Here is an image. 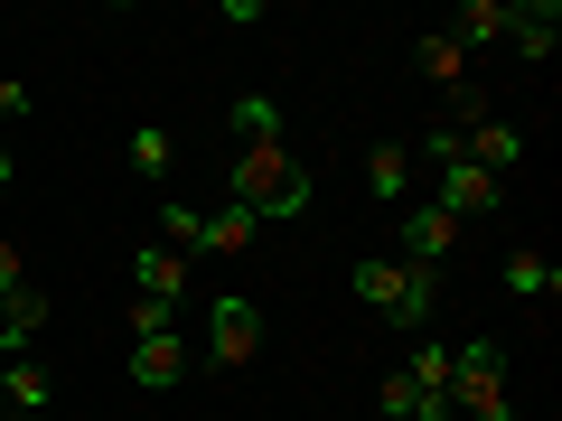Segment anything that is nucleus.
<instances>
[{
	"mask_svg": "<svg viewBox=\"0 0 562 421\" xmlns=\"http://www.w3.org/2000/svg\"><path fill=\"white\" fill-rule=\"evenodd\" d=\"M0 122H29V84L20 76H0Z\"/></svg>",
	"mask_w": 562,
	"mask_h": 421,
	"instance_id": "4be33fe9",
	"label": "nucleus"
},
{
	"mask_svg": "<svg viewBox=\"0 0 562 421\" xmlns=\"http://www.w3.org/2000/svg\"><path fill=\"white\" fill-rule=\"evenodd\" d=\"M497 197H506V179H487V169L450 160L441 179H431V197H422V206H441L450 225H469V216H487V206H497Z\"/></svg>",
	"mask_w": 562,
	"mask_h": 421,
	"instance_id": "39448f33",
	"label": "nucleus"
},
{
	"mask_svg": "<svg viewBox=\"0 0 562 421\" xmlns=\"http://www.w3.org/2000/svg\"><path fill=\"white\" fill-rule=\"evenodd\" d=\"M169 328H179V319H169L160 300H132V338H169Z\"/></svg>",
	"mask_w": 562,
	"mask_h": 421,
	"instance_id": "412c9836",
	"label": "nucleus"
},
{
	"mask_svg": "<svg viewBox=\"0 0 562 421\" xmlns=\"http://www.w3.org/2000/svg\"><path fill=\"white\" fill-rule=\"evenodd\" d=\"M10 179H20V160H10V140H0V187H10Z\"/></svg>",
	"mask_w": 562,
	"mask_h": 421,
	"instance_id": "b1692460",
	"label": "nucleus"
},
{
	"mask_svg": "<svg viewBox=\"0 0 562 421\" xmlns=\"http://www.w3.org/2000/svg\"><path fill=\"white\" fill-rule=\"evenodd\" d=\"M0 291H20V243L0 235Z\"/></svg>",
	"mask_w": 562,
	"mask_h": 421,
	"instance_id": "5701e85b",
	"label": "nucleus"
},
{
	"mask_svg": "<svg viewBox=\"0 0 562 421\" xmlns=\"http://www.w3.org/2000/svg\"><path fill=\"white\" fill-rule=\"evenodd\" d=\"M254 346H262V309L244 300V291H225L216 319H206V356H216V365H244Z\"/></svg>",
	"mask_w": 562,
	"mask_h": 421,
	"instance_id": "6e6552de",
	"label": "nucleus"
},
{
	"mask_svg": "<svg viewBox=\"0 0 562 421\" xmlns=\"http://www.w3.org/2000/svg\"><path fill=\"white\" fill-rule=\"evenodd\" d=\"M347 291H357L366 309H384L394 328H431V309H441V281L413 272V262H384V253H366L357 272H347Z\"/></svg>",
	"mask_w": 562,
	"mask_h": 421,
	"instance_id": "f03ea898",
	"label": "nucleus"
},
{
	"mask_svg": "<svg viewBox=\"0 0 562 421\" xmlns=\"http://www.w3.org/2000/svg\"><path fill=\"white\" fill-rule=\"evenodd\" d=\"M375 402H384V421H450L441 402H422V394H413L403 375H384V394H375Z\"/></svg>",
	"mask_w": 562,
	"mask_h": 421,
	"instance_id": "aec40b11",
	"label": "nucleus"
},
{
	"mask_svg": "<svg viewBox=\"0 0 562 421\" xmlns=\"http://www.w3.org/2000/svg\"><path fill=\"white\" fill-rule=\"evenodd\" d=\"M450 253H460V225H450L441 206H422V197H413V206H403V253H394V262H413V272H441Z\"/></svg>",
	"mask_w": 562,
	"mask_h": 421,
	"instance_id": "423d86ee",
	"label": "nucleus"
},
{
	"mask_svg": "<svg viewBox=\"0 0 562 421\" xmlns=\"http://www.w3.org/2000/svg\"><path fill=\"white\" fill-rule=\"evenodd\" d=\"M47 402H57V365H47V356H0V412L38 421Z\"/></svg>",
	"mask_w": 562,
	"mask_h": 421,
	"instance_id": "1a4fd4ad",
	"label": "nucleus"
},
{
	"mask_svg": "<svg viewBox=\"0 0 562 421\" xmlns=\"http://www.w3.org/2000/svg\"><path fill=\"white\" fill-rule=\"evenodd\" d=\"M225 197H235L254 225H291L310 206V179H301V160H291V140H272V150H235Z\"/></svg>",
	"mask_w": 562,
	"mask_h": 421,
	"instance_id": "f257e3e1",
	"label": "nucleus"
},
{
	"mask_svg": "<svg viewBox=\"0 0 562 421\" xmlns=\"http://www.w3.org/2000/svg\"><path fill=\"white\" fill-rule=\"evenodd\" d=\"M0 421H20V412H0Z\"/></svg>",
	"mask_w": 562,
	"mask_h": 421,
	"instance_id": "393cba45",
	"label": "nucleus"
},
{
	"mask_svg": "<svg viewBox=\"0 0 562 421\" xmlns=\"http://www.w3.org/2000/svg\"><path fill=\"white\" fill-rule=\"evenodd\" d=\"M403 384H413L422 402H441V412H450V346H441V338H413V356H403Z\"/></svg>",
	"mask_w": 562,
	"mask_h": 421,
	"instance_id": "dca6fc26",
	"label": "nucleus"
},
{
	"mask_svg": "<svg viewBox=\"0 0 562 421\" xmlns=\"http://www.w3.org/2000/svg\"><path fill=\"white\" fill-rule=\"evenodd\" d=\"M179 375H188V346H179V328H169V338H132V384H140V394H169Z\"/></svg>",
	"mask_w": 562,
	"mask_h": 421,
	"instance_id": "9b49d317",
	"label": "nucleus"
},
{
	"mask_svg": "<svg viewBox=\"0 0 562 421\" xmlns=\"http://www.w3.org/2000/svg\"><path fill=\"white\" fill-rule=\"evenodd\" d=\"M506 29H516V0H469L460 20H450V47L460 57H479V47H497Z\"/></svg>",
	"mask_w": 562,
	"mask_h": 421,
	"instance_id": "f8f14e48",
	"label": "nucleus"
},
{
	"mask_svg": "<svg viewBox=\"0 0 562 421\" xmlns=\"http://www.w3.org/2000/svg\"><path fill=\"white\" fill-rule=\"evenodd\" d=\"M179 291H188V253H140L132 262V300H160V309H179Z\"/></svg>",
	"mask_w": 562,
	"mask_h": 421,
	"instance_id": "ddd939ff",
	"label": "nucleus"
},
{
	"mask_svg": "<svg viewBox=\"0 0 562 421\" xmlns=\"http://www.w3.org/2000/svg\"><path fill=\"white\" fill-rule=\"evenodd\" d=\"M122 150H132L140 179H169V132H160V122H132V140H122Z\"/></svg>",
	"mask_w": 562,
	"mask_h": 421,
	"instance_id": "6ab92c4d",
	"label": "nucleus"
},
{
	"mask_svg": "<svg viewBox=\"0 0 562 421\" xmlns=\"http://www.w3.org/2000/svg\"><path fill=\"white\" fill-rule=\"evenodd\" d=\"M366 197L375 206L413 197V140H375V150H366Z\"/></svg>",
	"mask_w": 562,
	"mask_h": 421,
	"instance_id": "9d476101",
	"label": "nucleus"
},
{
	"mask_svg": "<svg viewBox=\"0 0 562 421\" xmlns=\"http://www.w3.org/2000/svg\"><path fill=\"white\" fill-rule=\"evenodd\" d=\"M225 122H235V150H272V140H291V122H281V103H272V94L225 103Z\"/></svg>",
	"mask_w": 562,
	"mask_h": 421,
	"instance_id": "4468645a",
	"label": "nucleus"
},
{
	"mask_svg": "<svg viewBox=\"0 0 562 421\" xmlns=\"http://www.w3.org/2000/svg\"><path fill=\"white\" fill-rule=\"evenodd\" d=\"M244 243H254V216H244L235 197H225V206H198V253H244Z\"/></svg>",
	"mask_w": 562,
	"mask_h": 421,
	"instance_id": "f3484780",
	"label": "nucleus"
},
{
	"mask_svg": "<svg viewBox=\"0 0 562 421\" xmlns=\"http://www.w3.org/2000/svg\"><path fill=\"white\" fill-rule=\"evenodd\" d=\"M506 38H516L525 47V57H553V47H562V0H516V29H506Z\"/></svg>",
	"mask_w": 562,
	"mask_h": 421,
	"instance_id": "2eb2a0df",
	"label": "nucleus"
},
{
	"mask_svg": "<svg viewBox=\"0 0 562 421\" xmlns=\"http://www.w3.org/2000/svg\"><path fill=\"white\" fill-rule=\"evenodd\" d=\"M450 132H460V160H469V169H487V179H506V169L525 160V132H516V122H497V113L450 122Z\"/></svg>",
	"mask_w": 562,
	"mask_h": 421,
	"instance_id": "0eeeda50",
	"label": "nucleus"
},
{
	"mask_svg": "<svg viewBox=\"0 0 562 421\" xmlns=\"http://www.w3.org/2000/svg\"><path fill=\"white\" fill-rule=\"evenodd\" d=\"M413 76L450 103V122H479V84H469V57L450 47V29H422L413 38Z\"/></svg>",
	"mask_w": 562,
	"mask_h": 421,
	"instance_id": "20e7f679",
	"label": "nucleus"
},
{
	"mask_svg": "<svg viewBox=\"0 0 562 421\" xmlns=\"http://www.w3.org/2000/svg\"><path fill=\"white\" fill-rule=\"evenodd\" d=\"M506 291H516V300H553V291H562V262L553 253H506Z\"/></svg>",
	"mask_w": 562,
	"mask_h": 421,
	"instance_id": "a211bd4d",
	"label": "nucleus"
},
{
	"mask_svg": "<svg viewBox=\"0 0 562 421\" xmlns=\"http://www.w3.org/2000/svg\"><path fill=\"white\" fill-rule=\"evenodd\" d=\"M450 412H469V421H506L516 412V402H506V346L497 338L450 346Z\"/></svg>",
	"mask_w": 562,
	"mask_h": 421,
	"instance_id": "7ed1b4c3",
	"label": "nucleus"
},
{
	"mask_svg": "<svg viewBox=\"0 0 562 421\" xmlns=\"http://www.w3.org/2000/svg\"><path fill=\"white\" fill-rule=\"evenodd\" d=\"M506 421H516V412H506Z\"/></svg>",
	"mask_w": 562,
	"mask_h": 421,
	"instance_id": "a878e982",
	"label": "nucleus"
}]
</instances>
